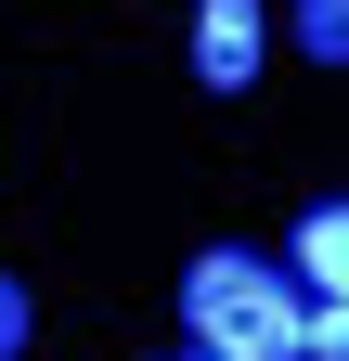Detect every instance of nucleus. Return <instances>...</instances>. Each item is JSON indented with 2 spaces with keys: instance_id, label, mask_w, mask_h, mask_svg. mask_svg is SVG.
<instances>
[{
  "instance_id": "1",
  "label": "nucleus",
  "mask_w": 349,
  "mask_h": 361,
  "mask_svg": "<svg viewBox=\"0 0 349 361\" xmlns=\"http://www.w3.org/2000/svg\"><path fill=\"white\" fill-rule=\"evenodd\" d=\"M182 323L207 361H297V323H311V297H297V271L246 258V245H207L182 271Z\"/></svg>"
},
{
  "instance_id": "2",
  "label": "nucleus",
  "mask_w": 349,
  "mask_h": 361,
  "mask_svg": "<svg viewBox=\"0 0 349 361\" xmlns=\"http://www.w3.org/2000/svg\"><path fill=\"white\" fill-rule=\"evenodd\" d=\"M259 39H272L259 0H194V78H207V90H246V78H259Z\"/></svg>"
},
{
  "instance_id": "3",
  "label": "nucleus",
  "mask_w": 349,
  "mask_h": 361,
  "mask_svg": "<svg viewBox=\"0 0 349 361\" xmlns=\"http://www.w3.org/2000/svg\"><path fill=\"white\" fill-rule=\"evenodd\" d=\"M285 271H297V297H349V194L297 219V258Z\"/></svg>"
},
{
  "instance_id": "4",
  "label": "nucleus",
  "mask_w": 349,
  "mask_h": 361,
  "mask_svg": "<svg viewBox=\"0 0 349 361\" xmlns=\"http://www.w3.org/2000/svg\"><path fill=\"white\" fill-rule=\"evenodd\" d=\"M297 13V52H324V65H349V0H285Z\"/></svg>"
},
{
  "instance_id": "5",
  "label": "nucleus",
  "mask_w": 349,
  "mask_h": 361,
  "mask_svg": "<svg viewBox=\"0 0 349 361\" xmlns=\"http://www.w3.org/2000/svg\"><path fill=\"white\" fill-rule=\"evenodd\" d=\"M297 361H349V297H311V323H297Z\"/></svg>"
},
{
  "instance_id": "6",
  "label": "nucleus",
  "mask_w": 349,
  "mask_h": 361,
  "mask_svg": "<svg viewBox=\"0 0 349 361\" xmlns=\"http://www.w3.org/2000/svg\"><path fill=\"white\" fill-rule=\"evenodd\" d=\"M13 348H26V284L0 271V361H13Z\"/></svg>"
},
{
  "instance_id": "7",
  "label": "nucleus",
  "mask_w": 349,
  "mask_h": 361,
  "mask_svg": "<svg viewBox=\"0 0 349 361\" xmlns=\"http://www.w3.org/2000/svg\"><path fill=\"white\" fill-rule=\"evenodd\" d=\"M182 361H207V348H182Z\"/></svg>"
}]
</instances>
